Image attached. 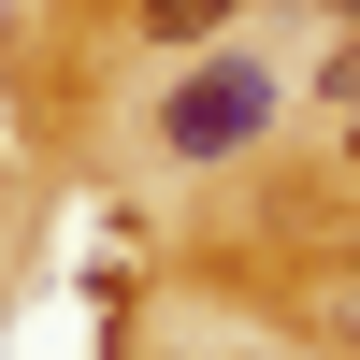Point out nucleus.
<instances>
[{"label":"nucleus","mask_w":360,"mask_h":360,"mask_svg":"<svg viewBox=\"0 0 360 360\" xmlns=\"http://www.w3.org/2000/svg\"><path fill=\"white\" fill-rule=\"evenodd\" d=\"M259 115H274V72H259V58H202L159 101V144L173 159H231V144H259Z\"/></svg>","instance_id":"obj_1"},{"label":"nucleus","mask_w":360,"mask_h":360,"mask_svg":"<svg viewBox=\"0 0 360 360\" xmlns=\"http://www.w3.org/2000/svg\"><path fill=\"white\" fill-rule=\"evenodd\" d=\"M231 0H144V29H159V44H188V29H217Z\"/></svg>","instance_id":"obj_2"}]
</instances>
